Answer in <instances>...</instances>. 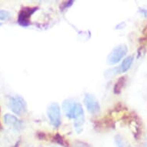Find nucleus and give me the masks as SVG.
Returning a JSON list of instances; mask_svg holds the SVG:
<instances>
[{
  "label": "nucleus",
  "instance_id": "obj_1",
  "mask_svg": "<svg viewBox=\"0 0 147 147\" xmlns=\"http://www.w3.org/2000/svg\"><path fill=\"white\" fill-rule=\"evenodd\" d=\"M128 47L125 44H120L113 49L106 59V63L109 65H113L119 63L127 54Z\"/></svg>",
  "mask_w": 147,
  "mask_h": 147
},
{
  "label": "nucleus",
  "instance_id": "obj_12",
  "mask_svg": "<svg viewBox=\"0 0 147 147\" xmlns=\"http://www.w3.org/2000/svg\"><path fill=\"white\" fill-rule=\"evenodd\" d=\"M11 19V13L6 10H0V20L5 21Z\"/></svg>",
  "mask_w": 147,
  "mask_h": 147
},
{
  "label": "nucleus",
  "instance_id": "obj_16",
  "mask_svg": "<svg viewBox=\"0 0 147 147\" xmlns=\"http://www.w3.org/2000/svg\"><path fill=\"white\" fill-rule=\"evenodd\" d=\"M1 25H2V24H1V23H0V26H1Z\"/></svg>",
  "mask_w": 147,
  "mask_h": 147
},
{
  "label": "nucleus",
  "instance_id": "obj_8",
  "mask_svg": "<svg viewBox=\"0 0 147 147\" xmlns=\"http://www.w3.org/2000/svg\"><path fill=\"white\" fill-rule=\"evenodd\" d=\"M76 102H75L72 99H65L63 102V109L65 113L66 117L69 119H72L74 114H75L76 109V106H77Z\"/></svg>",
  "mask_w": 147,
  "mask_h": 147
},
{
  "label": "nucleus",
  "instance_id": "obj_9",
  "mask_svg": "<svg viewBox=\"0 0 147 147\" xmlns=\"http://www.w3.org/2000/svg\"><path fill=\"white\" fill-rule=\"evenodd\" d=\"M133 60H134V56H129L125 57L121 63L120 65L118 67L119 72V73H124V72H127L128 70L129 69L131 65L133 64Z\"/></svg>",
  "mask_w": 147,
  "mask_h": 147
},
{
  "label": "nucleus",
  "instance_id": "obj_15",
  "mask_svg": "<svg viewBox=\"0 0 147 147\" xmlns=\"http://www.w3.org/2000/svg\"><path fill=\"white\" fill-rule=\"evenodd\" d=\"M142 147H147V141L145 142V144L143 145V146H142Z\"/></svg>",
  "mask_w": 147,
  "mask_h": 147
},
{
  "label": "nucleus",
  "instance_id": "obj_2",
  "mask_svg": "<svg viewBox=\"0 0 147 147\" xmlns=\"http://www.w3.org/2000/svg\"><path fill=\"white\" fill-rule=\"evenodd\" d=\"M47 116L51 125L53 127L59 128L60 126L62 119H61V109L57 102L51 103L47 108Z\"/></svg>",
  "mask_w": 147,
  "mask_h": 147
},
{
  "label": "nucleus",
  "instance_id": "obj_13",
  "mask_svg": "<svg viewBox=\"0 0 147 147\" xmlns=\"http://www.w3.org/2000/svg\"><path fill=\"white\" fill-rule=\"evenodd\" d=\"M73 147H90L89 145L86 143V142H80V141H78V142H75V144L73 145Z\"/></svg>",
  "mask_w": 147,
  "mask_h": 147
},
{
  "label": "nucleus",
  "instance_id": "obj_14",
  "mask_svg": "<svg viewBox=\"0 0 147 147\" xmlns=\"http://www.w3.org/2000/svg\"><path fill=\"white\" fill-rule=\"evenodd\" d=\"M140 12L142 13L145 17H147V9H140Z\"/></svg>",
  "mask_w": 147,
  "mask_h": 147
},
{
  "label": "nucleus",
  "instance_id": "obj_5",
  "mask_svg": "<svg viewBox=\"0 0 147 147\" xmlns=\"http://www.w3.org/2000/svg\"><path fill=\"white\" fill-rule=\"evenodd\" d=\"M84 104L89 113L92 115H96L100 111V105L99 100L94 95L87 92L84 96Z\"/></svg>",
  "mask_w": 147,
  "mask_h": 147
},
{
  "label": "nucleus",
  "instance_id": "obj_3",
  "mask_svg": "<svg viewBox=\"0 0 147 147\" xmlns=\"http://www.w3.org/2000/svg\"><path fill=\"white\" fill-rule=\"evenodd\" d=\"M9 107L17 116H22L26 112V102L22 97L16 96L10 97L9 99Z\"/></svg>",
  "mask_w": 147,
  "mask_h": 147
},
{
  "label": "nucleus",
  "instance_id": "obj_10",
  "mask_svg": "<svg viewBox=\"0 0 147 147\" xmlns=\"http://www.w3.org/2000/svg\"><path fill=\"white\" fill-rule=\"evenodd\" d=\"M114 141L117 147H132L129 141L120 134H118L114 137Z\"/></svg>",
  "mask_w": 147,
  "mask_h": 147
},
{
  "label": "nucleus",
  "instance_id": "obj_7",
  "mask_svg": "<svg viewBox=\"0 0 147 147\" xmlns=\"http://www.w3.org/2000/svg\"><path fill=\"white\" fill-rule=\"evenodd\" d=\"M3 119H4V123L5 125H9L15 130L20 131L24 128V123H22V121L20 120L16 116L13 115L9 113L5 114L3 117Z\"/></svg>",
  "mask_w": 147,
  "mask_h": 147
},
{
  "label": "nucleus",
  "instance_id": "obj_11",
  "mask_svg": "<svg viewBox=\"0 0 147 147\" xmlns=\"http://www.w3.org/2000/svg\"><path fill=\"white\" fill-rule=\"evenodd\" d=\"M125 82H126V77L125 76H122L118 80V81L116 82V84L114 86V93L115 94H119L121 92H122V89L125 86Z\"/></svg>",
  "mask_w": 147,
  "mask_h": 147
},
{
  "label": "nucleus",
  "instance_id": "obj_6",
  "mask_svg": "<svg viewBox=\"0 0 147 147\" xmlns=\"http://www.w3.org/2000/svg\"><path fill=\"white\" fill-rule=\"evenodd\" d=\"M37 9V7H25L22 9L18 16V23L21 26H29L30 25V17Z\"/></svg>",
  "mask_w": 147,
  "mask_h": 147
},
{
  "label": "nucleus",
  "instance_id": "obj_4",
  "mask_svg": "<svg viewBox=\"0 0 147 147\" xmlns=\"http://www.w3.org/2000/svg\"><path fill=\"white\" fill-rule=\"evenodd\" d=\"M73 125L75 128L76 132L78 134L82 133L83 131V128H84L85 122V113L83 108H82V105L78 102L77 106H76V109L75 114L73 116Z\"/></svg>",
  "mask_w": 147,
  "mask_h": 147
}]
</instances>
